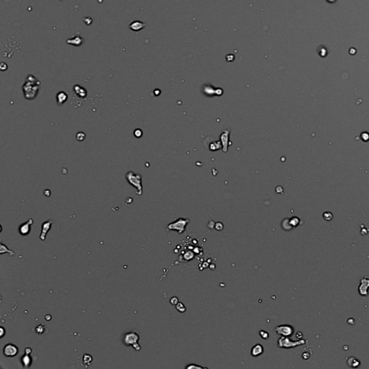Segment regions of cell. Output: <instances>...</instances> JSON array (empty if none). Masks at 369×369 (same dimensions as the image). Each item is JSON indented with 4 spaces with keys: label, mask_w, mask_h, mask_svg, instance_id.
Instances as JSON below:
<instances>
[{
    "label": "cell",
    "mask_w": 369,
    "mask_h": 369,
    "mask_svg": "<svg viewBox=\"0 0 369 369\" xmlns=\"http://www.w3.org/2000/svg\"><path fill=\"white\" fill-rule=\"evenodd\" d=\"M41 82L36 79V76L31 75L27 76L26 81L23 86V90L25 98L27 100H33L37 96L39 91Z\"/></svg>",
    "instance_id": "obj_1"
},
{
    "label": "cell",
    "mask_w": 369,
    "mask_h": 369,
    "mask_svg": "<svg viewBox=\"0 0 369 369\" xmlns=\"http://www.w3.org/2000/svg\"><path fill=\"white\" fill-rule=\"evenodd\" d=\"M128 182L135 188L137 190L136 193L138 195L142 194V184H141V176L139 174H136L132 171H129L126 175Z\"/></svg>",
    "instance_id": "obj_2"
},
{
    "label": "cell",
    "mask_w": 369,
    "mask_h": 369,
    "mask_svg": "<svg viewBox=\"0 0 369 369\" xmlns=\"http://www.w3.org/2000/svg\"><path fill=\"white\" fill-rule=\"evenodd\" d=\"M140 336L136 332H129L123 336V342L126 346H132L136 351L140 350L141 347L138 344Z\"/></svg>",
    "instance_id": "obj_3"
},
{
    "label": "cell",
    "mask_w": 369,
    "mask_h": 369,
    "mask_svg": "<svg viewBox=\"0 0 369 369\" xmlns=\"http://www.w3.org/2000/svg\"><path fill=\"white\" fill-rule=\"evenodd\" d=\"M306 343V341L304 340H299L293 341L288 337L282 336L278 340V346L281 348L289 349L304 345Z\"/></svg>",
    "instance_id": "obj_4"
},
{
    "label": "cell",
    "mask_w": 369,
    "mask_h": 369,
    "mask_svg": "<svg viewBox=\"0 0 369 369\" xmlns=\"http://www.w3.org/2000/svg\"><path fill=\"white\" fill-rule=\"evenodd\" d=\"M189 222L188 219H178L175 222L171 223L167 226V229L169 231H177L180 234L183 233L185 230V227Z\"/></svg>",
    "instance_id": "obj_5"
},
{
    "label": "cell",
    "mask_w": 369,
    "mask_h": 369,
    "mask_svg": "<svg viewBox=\"0 0 369 369\" xmlns=\"http://www.w3.org/2000/svg\"><path fill=\"white\" fill-rule=\"evenodd\" d=\"M275 332L279 335L284 336V337H290V336L293 335V328L290 325L282 324L275 327Z\"/></svg>",
    "instance_id": "obj_6"
},
{
    "label": "cell",
    "mask_w": 369,
    "mask_h": 369,
    "mask_svg": "<svg viewBox=\"0 0 369 369\" xmlns=\"http://www.w3.org/2000/svg\"><path fill=\"white\" fill-rule=\"evenodd\" d=\"M18 348L16 345L13 344H7L5 346L3 349L4 355L7 357H14V356L17 355L18 354Z\"/></svg>",
    "instance_id": "obj_7"
},
{
    "label": "cell",
    "mask_w": 369,
    "mask_h": 369,
    "mask_svg": "<svg viewBox=\"0 0 369 369\" xmlns=\"http://www.w3.org/2000/svg\"><path fill=\"white\" fill-rule=\"evenodd\" d=\"M33 224V220L32 219H30L27 220L24 224H22L19 226V231L20 234L22 236H27L30 232L31 230V225Z\"/></svg>",
    "instance_id": "obj_8"
},
{
    "label": "cell",
    "mask_w": 369,
    "mask_h": 369,
    "mask_svg": "<svg viewBox=\"0 0 369 369\" xmlns=\"http://www.w3.org/2000/svg\"><path fill=\"white\" fill-rule=\"evenodd\" d=\"M52 224H53V222L51 220L47 221V222H45L43 223V224H42L41 233V235H40V239H41V240L45 241V238H46L47 234H48L49 230H50L51 228Z\"/></svg>",
    "instance_id": "obj_9"
},
{
    "label": "cell",
    "mask_w": 369,
    "mask_h": 369,
    "mask_svg": "<svg viewBox=\"0 0 369 369\" xmlns=\"http://www.w3.org/2000/svg\"><path fill=\"white\" fill-rule=\"evenodd\" d=\"M146 26H147V25L144 23H142L139 20H135L129 25V28L131 30L135 31V32H138V31L142 30Z\"/></svg>",
    "instance_id": "obj_10"
},
{
    "label": "cell",
    "mask_w": 369,
    "mask_h": 369,
    "mask_svg": "<svg viewBox=\"0 0 369 369\" xmlns=\"http://www.w3.org/2000/svg\"><path fill=\"white\" fill-rule=\"evenodd\" d=\"M264 352V348L261 344H257L251 349V355L253 357H257L262 355Z\"/></svg>",
    "instance_id": "obj_11"
},
{
    "label": "cell",
    "mask_w": 369,
    "mask_h": 369,
    "mask_svg": "<svg viewBox=\"0 0 369 369\" xmlns=\"http://www.w3.org/2000/svg\"><path fill=\"white\" fill-rule=\"evenodd\" d=\"M67 43L68 44L75 45V46H79L83 43V38L80 36H74V38L67 40Z\"/></svg>",
    "instance_id": "obj_12"
},
{
    "label": "cell",
    "mask_w": 369,
    "mask_h": 369,
    "mask_svg": "<svg viewBox=\"0 0 369 369\" xmlns=\"http://www.w3.org/2000/svg\"><path fill=\"white\" fill-rule=\"evenodd\" d=\"M68 99V95L65 92H59L56 95V100H57V103L59 105H62L67 101Z\"/></svg>",
    "instance_id": "obj_13"
},
{
    "label": "cell",
    "mask_w": 369,
    "mask_h": 369,
    "mask_svg": "<svg viewBox=\"0 0 369 369\" xmlns=\"http://www.w3.org/2000/svg\"><path fill=\"white\" fill-rule=\"evenodd\" d=\"M74 91L76 92V94L80 98H85L87 95V91L85 88L82 87H80L79 85H76L74 87Z\"/></svg>",
    "instance_id": "obj_14"
},
{
    "label": "cell",
    "mask_w": 369,
    "mask_h": 369,
    "mask_svg": "<svg viewBox=\"0 0 369 369\" xmlns=\"http://www.w3.org/2000/svg\"><path fill=\"white\" fill-rule=\"evenodd\" d=\"M22 362L25 367H28L30 366V363H32V359L29 354H25V355L22 357Z\"/></svg>",
    "instance_id": "obj_15"
},
{
    "label": "cell",
    "mask_w": 369,
    "mask_h": 369,
    "mask_svg": "<svg viewBox=\"0 0 369 369\" xmlns=\"http://www.w3.org/2000/svg\"><path fill=\"white\" fill-rule=\"evenodd\" d=\"M5 253H7L10 254V256H14V253L12 251V250H11L9 249V248H7V247L6 245H5L3 243H1V250H0V254H1V255H3V254H5Z\"/></svg>",
    "instance_id": "obj_16"
},
{
    "label": "cell",
    "mask_w": 369,
    "mask_h": 369,
    "mask_svg": "<svg viewBox=\"0 0 369 369\" xmlns=\"http://www.w3.org/2000/svg\"><path fill=\"white\" fill-rule=\"evenodd\" d=\"M348 363L349 366L350 367H353V368H356V367H358L360 366V362L354 357L349 358L348 360Z\"/></svg>",
    "instance_id": "obj_17"
},
{
    "label": "cell",
    "mask_w": 369,
    "mask_h": 369,
    "mask_svg": "<svg viewBox=\"0 0 369 369\" xmlns=\"http://www.w3.org/2000/svg\"><path fill=\"white\" fill-rule=\"evenodd\" d=\"M92 357L89 354H85L83 356V363L85 364L89 365L92 361Z\"/></svg>",
    "instance_id": "obj_18"
},
{
    "label": "cell",
    "mask_w": 369,
    "mask_h": 369,
    "mask_svg": "<svg viewBox=\"0 0 369 369\" xmlns=\"http://www.w3.org/2000/svg\"><path fill=\"white\" fill-rule=\"evenodd\" d=\"M175 308H176V309L178 310L179 312H181V313H183V312L186 311V307L181 302H178V304L175 305Z\"/></svg>",
    "instance_id": "obj_19"
},
{
    "label": "cell",
    "mask_w": 369,
    "mask_h": 369,
    "mask_svg": "<svg viewBox=\"0 0 369 369\" xmlns=\"http://www.w3.org/2000/svg\"><path fill=\"white\" fill-rule=\"evenodd\" d=\"M45 329H46V327H45L44 325L39 324L38 326L36 327V333L38 334V335H42V334H43L45 332Z\"/></svg>",
    "instance_id": "obj_20"
},
{
    "label": "cell",
    "mask_w": 369,
    "mask_h": 369,
    "mask_svg": "<svg viewBox=\"0 0 369 369\" xmlns=\"http://www.w3.org/2000/svg\"><path fill=\"white\" fill-rule=\"evenodd\" d=\"M259 335H260V337L263 340H267L269 337V333H268V332L265 331V330H260V331L259 332Z\"/></svg>",
    "instance_id": "obj_21"
},
{
    "label": "cell",
    "mask_w": 369,
    "mask_h": 369,
    "mask_svg": "<svg viewBox=\"0 0 369 369\" xmlns=\"http://www.w3.org/2000/svg\"><path fill=\"white\" fill-rule=\"evenodd\" d=\"M299 219L297 218H293L291 219V220L290 221V225L291 226H298V224H299Z\"/></svg>",
    "instance_id": "obj_22"
},
{
    "label": "cell",
    "mask_w": 369,
    "mask_h": 369,
    "mask_svg": "<svg viewBox=\"0 0 369 369\" xmlns=\"http://www.w3.org/2000/svg\"><path fill=\"white\" fill-rule=\"evenodd\" d=\"M206 367H203L200 366H198V365H195V364H190L189 366H187L185 367L186 369H193V368H205Z\"/></svg>",
    "instance_id": "obj_23"
},
{
    "label": "cell",
    "mask_w": 369,
    "mask_h": 369,
    "mask_svg": "<svg viewBox=\"0 0 369 369\" xmlns=\"http://www.w3.org/2000/svg\"><path fill=\"white\" fill-rule=\"evenodd\" d=\"M225 133H226V132L224 133H223V134L222 135V141H226L223 142V144H224V147H226V146H227V141H226L228 140V137H227L228 135L227 134H225Z\"/></svg>",
    "instance_id": "obj_24"
},
{
    "label": "cell",
    "mask_w": 369,
    "mask_h": 369,
    "mask_svg": "<svg viewBox=\"0 0 369 369\" xmlns=\"http://www.w3.org/2000/svg\"><path fill=\"white\" fill-rule=\"evenodd\" d=\"M215 228L217 231H222L224 229V225L222 222H218L215 224Z\"/></svg>",
    "instance_id": "obj_25"
},
{
    "label": "cell",
    "mask_w": 369,
    "mask_h": 369,
    "mask_svg": "<svg viewBox=\"0 0 369 369\" xmlns=\"http://www.w3.org/2000/svg\"><path fill=\"white\" fill-rule=\"evenodd\" d=\"M169 302H170V304H172V305H176V304H178V303L179 302L178 298V297H176V296H173V297H172L171 299H170V300H169Z\"/></svg>",
    "instance_id": "obj_26"
},
{
    "label": "cell",
    "mask_w": 369,
    "mask_h": 369,
    "mask_svg": "<svg viewBox=\"0 0 369 369\" xmlns=\"http://www.w3.org/2000/svg\"><path fill=\"white\" fill-rule=\"evenodd\" d=\"M136 130L137 132H138V133H134L135 136L137 137V138H140L142 135V131H141V129H136Z\"/></svg>",
    "instance_id": "obj_27"
},
{
    "label": "cell",
    "mask_w": 369,
    "mask_h": 369,
    "mask_svg": "<svg viewBox=\"0 0 369 369\" xmlns=\"http://www.w3.org/2000/svg\"><path fill=\"white\" fill-rule=\"evenodd\" d=\"M0 331H1V336H0V337H3L4 335H5V332H6V331H5V329H4V327H0Z\"/></svg>",
    "instance_id": "obj_28"
},
{
    "label": "cell",
    "mask_w": 369,
    "mask_h": 369,
    "mask_svg": "<svg viewBox=\"0 0 369 369\" xmlns=\"http://www.w3.org/2000/svg\"><path fill=\"white\" fill-rule=\"evenodd\" d=\"M31 352H32V350H31L30 348H27L26 349H25V354H29V355H30V354L31 353Z\"/></svg>",
    "instance_id": "obj_29"
},
{
    "label": "cell",
    "mask_w": 369,
    "mask_h": 369,
    "mask_svg": "<svg viewBox=\"0 0 369 369\" xmlns=\"http://www.w3.org/2000/svg\"><path fill=\"white\" fill-rule=\"evenodd\" d=\"M45 319H46V320L49 321V320H51V319H52V317H51V315H46V316H45Z\"/></svg>",
    "instance_id": "obj_30"
}]
</instances>
